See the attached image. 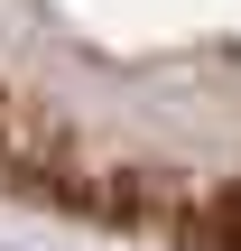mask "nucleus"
I'll return each instance as SVG.
<instances>
[{"instance_id": "nucleus-1", "label": "nucleus", "mask_w": 241, "mask_h": 251, "mask_svg": "<svg viewBox=\"0 0 241 251\" xmlns=\"http://www.w3.org/2000/svg\"><path fill=\"white\" fill-rule=\"evenodd\" d=\"M0 196L241 251V0H0Z\"/></svg>"}]
</instances>
